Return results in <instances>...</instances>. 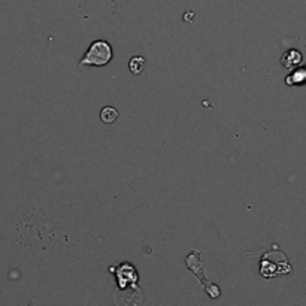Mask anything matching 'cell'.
<instances>
[{"mask_svg":"<svg viewBox=\"0 0 306 306\" xmlns=\"http://www.w3.org/2000/svg\"><path fill=\"white\" fill-rule=\"evenodd\" d=\"M145 58L144 57H135V58H132L130 60V63H129V68L132 70V73L133 75H139V73H142L144 72V69H145Z\"/></svg>","mask_w":306,"mask_h":306,"instance_id":"5","label":"cell"},{"mask_svg":"<svg viewBox=\"0 0 306 306\" xmlns=\"http://www.w3.org/2000/svg\"><path fill=\"white\" fill-rule=\"evenodd\" d=\"M117 118H118V111L111 108V106H106L100 111V119L106 124H111V123L117 121Z\"/></svg>","mask_w":306,"mask_h":306,"instance_id":"4","label":"cell"},{"mask_svg":"<svg viewBox=\"0 0 306 306\" xmlns=\"http://www.w3.org/2000/svg\"><path fill=\"white\" fill-rule=\"evenodd\" d=\"M302 62V54L299 51H296V50H291V51L285 52V55L282 57V65L285 66V68H294L296 65H299Z\"/></svg>","mask_w":306,"mask_h":306,"instance_id":"3","label":"cell"},{"mask_svg":"<svg viewBox=\"0 0 306 306\" xmlns=\"http://www.w3.org/2000/svg\"><path fill=\"white\" fill-rule=\"evenodd\" d=\"M112 60V48L106 40H96L90 45L79 66H106Z\"/></svg>","mask_w":306,"mask_h":306,"instance_id":"1","label":"cell"},{"mask_svg":"<svg viewBox=\"0 0 306 306\" xmlns=\"http://www.w3.org/2000/svg\"><path fill=\"white\" fill-rule=\"evenodd\" d=\"M194 261H196V263H193V260H191L190 257H187V264H188V266H190V268L193 269V272L196 273L197 276H200V273H202V272L199 273V264H200L202 261H200L199 258H194ZM200 268H202V264H200ZM202 279H203V285L206 287V290H208L209 296H211V297H218V296H220V290L217 289L215 285H209V284H208L209 281H208V279H205L203 276H202Z\"/></svg>","mask_w":306,"mask_h":306,"instance_id":"2","label":"cell"}]
</instances>
